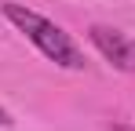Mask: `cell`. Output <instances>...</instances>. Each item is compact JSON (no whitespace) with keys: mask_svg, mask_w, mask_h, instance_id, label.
Masks as SVG:
<instances>
[{"mask_svg":"<svg viewBox=\"0 0 135 131\" xmlns=\"http://www.w3.org/2000/svg\"><path fill=\"white\" fill-rule=\"evenodd\" d=\"M0 11H4V18L11 22L44 58H51L55 66H62V69H84V55H80V47L73 44V37H69L62 26H55L40 11H33L26 4H15V0L0 4Z\"/></svg>","mask_w":135,"mask_h":131,"instance_id":"obj_1","label":"cell"},{"mask_svg":"<svg viewBox=\"0 0 135 131\" xmlns=\"http://www.w3.org/2000/svg\"><path fill=\"white\" fill-rule=\"evenodd\" d=\"M88 40L99 47V55L110 66H117L120 73H135V40L124 37L120 29H110V26H91Z\"/></svg>","mask_w":135,"mask_h":131,"instance_id":"obj_2","label":"cell"},{"mask_svg":"<svg viewBox=\"0 0 135 131\" xmlns=\"http://www.w3.org/2000/svg\"><path fill=\"white\" fill-rule=\"evenodd\" d=\"M7 124H11V113H7V109L0 106V128H7Z\"/></svg>","mask_w":135,"mask_h":131,"instance_id":"obj_3","label":"cell"}]
</instances>
